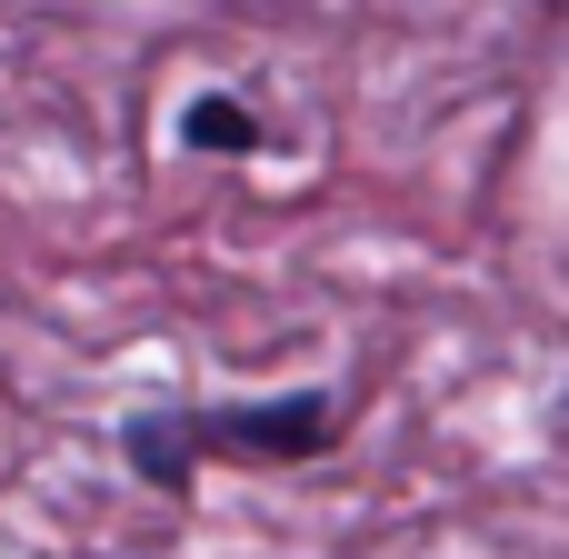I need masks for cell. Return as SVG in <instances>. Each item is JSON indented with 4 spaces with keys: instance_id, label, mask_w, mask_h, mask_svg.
<instances>
[{
    "instance_id": "1",
    "label": "cell",
    "mask_w": 569,
    "mask_h": 559,
    "mask_svg": "<svg viewBox=\"0 0 569 559\" xmlns=\"http://www.w3.org/2000/svg\"><path fill=\"white\" fill-rule=\"evenodd\" d=\"M230 450H260V460H310L330 440V400H270V410H220L210 420Z\"/></svg>"
},
{
    "instance_id": "2",
    "label": "cell",
    "mask_w": 569,
    "mask_h": 559,
    "mask_svg": "<svg viewBox=\"0 0 569 559\" xmlns=\"http://www.w3.org/2000/svg\"><path fill=\"white\" fill-rule=\"evenodd\" d=\"M180 130H190V150H250V140H260V120H250L240 100H190Z\"/></svg>"
},
{
    "instance_id": "3",
    "label": "cell",
    "mask_w": 569,
    "mask_h": 559,
    "mask_svg": "<svg viewBox=\"0 0 569 559\" xmlns=\"http://www.w3.org/2000/svg\"><path fill=\"white\" fill-rule=\"evenodd\" d=\"M130 450H140V470H150V480H180V440H170L160 420H150V430H130Z\"/></svg>"
}]
</instances>
